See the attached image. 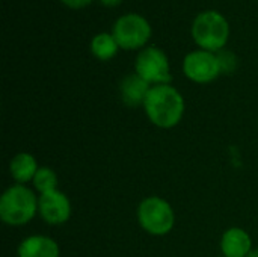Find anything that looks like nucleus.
<instances>
[{"label": "nucleus", "instance_id": "nucleus-10", "mask_svg": "<svg viewBox=\"0 0 258 257\" xmlns=\"http://www.w3.org/2000/svg\"><path fill=\"white\" fill-rule=\"evenodd\" d=\"M151 89V85L145 82L139 74L132 73L127 74L119 83V95L125 106L128 108H139L144 106L145 98Z\"/></svg>", "mask_w": 258, "mask_h": 257}, {"label": "nucleus", "instance_id": "nucleus-13", "mask_svg": "<svg viewBox=\"0 0 258 257\" xmlns=\"http://www.w3.org/2000/svg\"><path fill=\"white\" fill-rule=\"evenodd\" d=\"M118 48H119V45H118L115 36L107 32H101L98 35H95L91 41V52L100 61L112 59L116 55Z\"/></svg>", "mask_w": 258, "mask_h": 257}, {"label": "nucleus", "instance_id": "nucleus-15", "mask_svg": "<svg viewBox=\"0 0 258 257\" xmlns=\"http://www.w3.org/2000/svg\"><path fill=\"white\" fill-rule=\"evenodd\" d=\"M218 61H219V67H221V73L222 74H230L237 68V58L233 52L228 50H221L216 53Z\"/></svg>", "mask_w": 258, "mask_h": 257}, {"label": "nucleus", "instance_id": "nucleus-18", "mask_svg": "<svg viewBox=\"0 0 258 257\" xmlns=\"http://www.w3.org/2000/svg\"><path fill=\"white\" fill-rule=\"evenodd\" d=\"M246 257H258V248H254V250H252V251H251V253H249Z\"/></svg>", "mask_w": 258, "mask_h": 257}, {"label": "nucleus", "instance_id": "nucleus-12", "mask_svg": "<svg viewBox=\"0 0 258 257\" xmlns=\"http://www.w3.org/2000/svg\"><path fill=\"white\" fill-rule=\"evenodd\" d=\"M39 165L33 155L30 153H18L12 158L9 164V174L18 185H27L32 183L35 174L38 173Z\"/></svg>", "mask_w": 258, "mask_h": 257}, {"label": "nucleus", "instance_id": "nucleus-7", "mask_svg": "<svg viewBox=\"0 0 258 257\" xmlns=\"http://www.w3.org/2000/svg\"><path fill=\"white\" fill-rule=\"evenodd\" d=\"M183 71L189 80L200 85L210 83L219 74H222L216 53L203 48L194 50L186 55L183 61Z\"/></svg>", "mask_w": 258, "mask_h": 257}, {"label": "nucleus", "instance_id": "nucleus-17", "mask_svg": "<svg viewBox=\"0 0 258 257\" xmlns=\"http://www.w3.org/2000/svg\"><path fill=\"white\" fill-rule=\"evenodd\" d=\"M104 6H109V8H113V6H118L122 0H100Z\"/></svg>", "mask_w": 258, "mask_h": 257}, {"label": "nucleus", "instance_id": "nucleus-8", "mask_svg": "<svg viewBox=\"0 0 258 257\" xmlns=\"http://www.w3.org/2000/svg\"><path fill=\"white\" fill-rule=\"evenodd\" d=\"M73 214L71 200L62 191H53L38 197V215L50 226L65 224Z\"/></svg>", "mask_w": 258, "mask_h": 257}, {"label": "nucleus", "instance_id": "nucleus-11", "mask_svg": "<svg viewBox=\"0 0 258 257\" xmlns=\"http://www.w3.org/2000/svg\"><path fill=\"white\" fill-rule=\"evenodd\" d=\"M18 257H60L59 244L45 235H32L18 245Z\"/></svg>", "mask_w": 258, "mask_h": 257}, {"label": "nucleus", "instance_id": "nucleus-9", "mask_svg": "<svg viewBox=\"0 0 258 257\" xmlns=\"http://www.w3.org/2000/svg\"><path fill=\"white\" fill-rule=\"evenodd\" d=\"M254 250L252 238L242 227H230L221 238L222 257H246Z\"/></svg>", "mask_w": 258, "mask_h": 257}, {"label": "nucleus", "instance_id": "nucleus-6", "mask_svg": "<svg viewBox=\"0 0 258 257\" xmlns=\"http://www.w3.org/2000/svg\"><path fill=\"white\" fill-rule=\"evenodd\" d=\"M135 73L139 74L151 86L169 83L171 65L166 53L159 47H145L139 52L135 62Z\"/></svg>", "mask_w": 258, "mask_h": 257}, {"label": "nucleus", "instance_id": "nucleus-4", "mask_svg": "<svg viewBox=\"0 0 258 257\" xmlns=\"http://www.w3.org/2000/svg\"><path fill=\"white\" fill-rule=\"evenodd\" d=\"M136 215L142 230L151 236H165L171 233L175 224V212L171 203L159 195L145 197L139 203Z\"/></svg>", "mask_w": 258, "mask_h": 257}, {"label": "nucleus", "instance_id": "nucleus-1", "mask_svg": "<svg viewBox=\"0 0 258 257\" xmlns=\"http://www.w3.org/2000/svg\"><path fill=\"white\" fill-rule=\"evenodd\" d=\"M142 108L156 127L172 129L181 123L186 105L181 92L171 83H165L151 86Z\"/></svg>", "mask_w": 258, "mask_h": 257}, {"label": "nucleus", "instance_id": "nucleus-5", "mask_svg": "<svg viewBox=\"0 0 258 257\" xmlns=\"http://www.w3.org/2000/svg\"><path fill=\"white\" fill-rule=\"evenodd\" d=\"M112 35L115 36L119 48L138 50L148 42L151 36V26L148 20L139 14H124L115 21Z\"/></svg>", "mask_w": 258, "mask_h": 257}, {"label": "nucleus", "instance_id": "nucleus-16", "mask_svg": "<svg viewBox=\"0 0 258 257\" xmlns=\"http://www.w3.org/2000/svg\"><path fill=\"white\" fill-rule=\"evenodd\" d=\"M65 6L71 8V9H80L88 6L89 3H92L94 0H60Z\"/></svg>", "mask_w": 258, "mask_h": 257}, {"label": "nucleus", "instance_id": "nucleus-3", "mask_svg": "<svg viewBox=\"0 0 258 257\" xmlns=\"http://www.w3.org/2000/svg\"><path fill=\"white\" fill-rule=\"evenodd\" d=\"M192 38L200 48L218 53L228 42L230 23L216 11H204L192 23Z\"/></svg>", "mask_w": 258, "mask_h": 257}, {"label": "nucleus", "instance_id": "nucleus-2", "mask_svg": "<svg viewBox=\"0 0 258 257\" xmlns=\"http://www.w3.org/2000/svg\"><path fill=\"white\" fill-rule=\"evenodd\" d=\"M38 197L27 185H11L0 197V220L11 227L29 224L38 215Z\"/></svg>", "mask_w": 258, "mask_h": 257}, {"label": "nucleus", "instance_id": "nucleus-14", "mask_svg": "<svg viewBox=\"0 0 258 257\" xmlns=\"http://www.w3.org/2000/svg\"><path fill=\"white\" fill-rule=\"evenodd\" d=\"M57 185H59V177L56 171L48 167H39L38 173L32 180V188L35 189V192H38V195L57 191Z\"/></svg>", "mask_w": 258, "mask_h": 257}]
</instances>
